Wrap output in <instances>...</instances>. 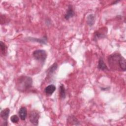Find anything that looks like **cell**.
I'll return each mask as SVG.
<instances>
[{
    "label": "cell",
    "instance_id": "6da1fadb",
    "mask_svg": "<svg viewBox=\"0 0 126 126\" xmlns=\"http://www.w3.org/2000/svg\"><path fill=\"white\" fill-rule=\"evenodd\" d=\"M108 61L109 66L112 69L118 71H126V60L121 54L113 53L109 56Z\"/></svg>",
    "mask_w": 126,
    "mask_h": 126
},
{
    "label": "cell",
    "instance_id": "7a4b0ae2",
    "mask_svg": "<svg viewBox=\"0 0 126 126\" xmlns=\"http://www.w3.org/2000/svg\"><path fill=\"white\" fill-rule=\"evenodd\" d=\"M32 85V78L27 76L19 77L16 82V88L20 92H25L31 88Z\"/></svg>",
    "mask_w": 126,
    "mask_h": 126
},
{
    "label": "cell",
    "instance_id": "3957f363",
    "mask_svg": "<svg viewBox=\"0 0 126 126\" xmlns=\"http://www.w3.org/2000/svg\"><path fill=\"white\" fill-rule=\"evenodd\" d=\"M32 55L36 60L42 63L44 62L47 56L46 52L44 50L41 49L34 51L32 53Z\"/></svg>",
    "mask_w": 126,
    "mask_h": 126
},
{
    "label": "cell",
    "instance_id": "277c9868",
    "mask_svg": "<svg viewBox=\"0 0 126 126\" xmlns=\"http://www.w3.org/2000/svg\"><path fill=\"white\" fill-rule=\"evenodd\" d=\"M29 120L30 122L33 125L37 126L38 124V119L39 118L38 113L35 110L30 112L29 114Z\"/></svg>",
    "mask_w": 126,
    "mask_h": 126
},
{
    "label": "cell",
    "instance_id": "5b68a950",
    "mask_svg": "<svg viewBox=\"0 0 126 126\" xmlns=\"http://www.w3.org/2000/svg\"><path fill=\"white\" fill-rule=\"evenodd\" d=\"M9 112H10V110L8 108H5L4 109L1 111V112H0V117L4 121V122L2 124V126H7L8 125L7 120H8V116H9Z\"/></svg>",
    "mask_w": 126,
    "mask_h": 126
},
{
    "label": "cell",
    "instance_id": "8992f818",
    "mask_svg": "<svg viewBox=\"0 0 126 126\" xmlns=\"http://www.w3.org/2000/svg\"><path fill=\"white\" fill-rule=\"evenodd\" d=\"M74 15H75V13H74V11L73 10L72 5H69L68 7V8L66 10V13L64 15L65 19L66 20H68L70 18L73 17L74 16Z\"/></svg>",
    "mask_w": 126,
    "mask_h": 126
},
{
    "label": "cell",
    "instance_id": "52a82bcc",
    "mask_svg": "<svg viewBox=\"0 0 126 126\" xmlns=\"http://www.w3.org/2000/svg\"><path fill=\"white\" fill-rule=\"evenodd\" d=\"M19 115L20 118L22 120H25L27 116V110L26 107H22L19 110Z\"/></svg>",
    "mask_w": 126,
    "mask_h": 126
},
{
    "label": "cell",
    "instance_id": "ba28073f",
    "mask_svg": "<svg viewBox=\"0 0 126 126\" xmlns=\"http://www.w3.org/2000/svg\"><path fill=\"white\" fill-rule=\"evenodd\" d=\"M56 86L53 84H50L47 86L44 89L45 93L47 95H51L55 91Z\"/></svg>",
    "mask_w": 126,
    "mask_h": 126
},
{
    "label": "cell",
    "instance_id": "9c48e42d",
    "mask_svg": "<svg viewBox=\"0 0 126 126\" xmlns=\"http://www.w3.org/2000/svg\"><path fill=\"white\" fill-rule=\"evenodd\" d=\"M98 68H99L100 70H108V68L105 64V63L104 62L103 59L102 58H100L98 61V65H97Z\"/></svg>",
    "mask_w": 126,
    "mask_h": 126
},
{
    "label": "cell",
    "instance_id": "30bf717a",
    "mask_svg": "<svg viewBox=\"0 0 126 126\" xmlns=\"http://www.w3.org/2000/svg\"><path fill=\"white\" fill-rule=\"evenodd\" d=\"M87 22L88 25L90 26H92L95 22V16L94 14H90L88 16L87 18Z\"/></svg>",
    "mask_w": 126,
    "mask_h": 126
},
{
    "label": "cell",
    "instance_id": "8fae6325",
    "mask_svg": "<svg viewBox=\"0 0 126 126\" xmlns=\"http://www.w3.org/2000/svg\"><path fill=\"white\" fill-rule=\"evenodd\" d=\"M59 94L60 97L63 99H64L66 96L65 89L63 84H61L59 87Z\"/></svg>",
    "mask_w": 126,
    "mask_h": 126
},
{
    "label": "cell",
    "instance_id": "7c38bea8",
    "mask_svg": "<svg viewBox=\"0 0 126 126\" xmlns=\"http://www.w3.org/2000/svg\"><path fill=\"white\" fill-rule=\"evenodd\" d=\"M105 36V33L104 32H100V31H96L94 34V37L95 39H98L99 38H104Z\"/></svg>",
    "mask_w": 126,
    "mask_h": 126
},
{
    "label": "cell",
    "instance_id": "4fadbf2b",
    "mask_svg": "<svg viewBox=\"0 0 126 126\" xmlns=\"http://www.w3.org/2000/svg\"><path fill=\"white\" fill-rule=\"evenodd\" d=\"M28 39L30 40L36 41L41 44H46V40H47V38H46V37H43L41 39H38V38H29Z\"/></svg>",
    "mask_w": 126,
    "mask_h": 126
},
{
    "label": "cell",
    "instance_id": "5bb4252c",
    "mask_svg": "<svg viewBox=\"0 0 126 126\" xmlns=\"http://www.w3.org/2000/svg\"><path fill=\"white\" fill-rule=\"evenodd\" d=\"M57 67H58L57 64L56 63H54L52 66H50V67L48 70V72L50 73H53L57 69Z\"/></svg>",
    "mask_w": 126,
    "mask_h": 126
},
{
    "label": "cell",
    "instance_id": "9a60e30c",
    "mask_svg": "<svg viewBox=\"0 0 126 126\" xmlns=\"http://www.w3.org/2000/svg\"><path fill=\"white\" fill-rule=\"evenodd\" d=\"M10 120L13 123H17L19 121V118L17 115H13L11 117Z\"/></svg>",
    "mask_w": 126,
    "mask_h": 126
},
{
    "label": "cell",
    "instance_id": "2e32d148",
    "mask_svg": "<svg viewBox=\"0 0 126 126\" xmlns=\"http://www.w3.org/2000/svg\"><path fill=\"white\" fill-rule=\"evenodd\" d=\"M0 47H1V52L4 54V53L5 52V51L6 50V46L5 44L2 41H0Z\"/></svg>",
    "mask_w": 126,
    "mask_h": 126
}]
</instances>
